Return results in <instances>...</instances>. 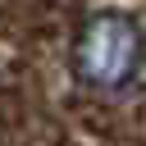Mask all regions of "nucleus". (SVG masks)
Listing matches in <instances>:
<instances>
[{
    "instance_id": "obj_1",
    "label": "nucleus",
    "mask_w": 146,
    "mask_h": 146,
    "mask_svg": "<svg viewBox=\"0 0 146 146\" xmlns=\"http://www.w3.org/2000/svg\"><path fill=\"white\" fill-rule=\"evenodd\" d=\"M146 64V32L128 9H96L73 41V73L96 91H123Z\"/></svg>"
}]
</instances>
